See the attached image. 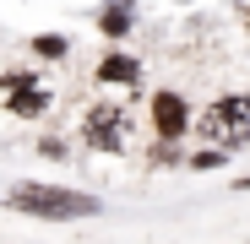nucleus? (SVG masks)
<instances>
[{
	"instance_id": "nucleus-7",
	"label": "nucleus",
	"mask_w": 250,
	"mask_h": 244,
	"mask_svg": "<svg viewBox=\"0 0 250 244\" xmlns=\"http://www.w3.org/2000/svg\"><path fill=\"white\" fill-rule=\"evenodd\" d=\"M98 76L114 81V87H131V81H142V60H131V55H104V60H98Z\"/></svg>"
},
{
	"instance_id": "nucleus-8",
	"label": "nucleus",
	"mask_w": 250,
	"mask_h": 244,
	"mask_svg": "<svg viewBox=\"0 0 250 244\" xmlns=\"http://www.w3.org/2000/svg\"><path fill=\"white\" fill-rule=\"evenodd\" d=\"M33 49H38V55H49V60H60L71 44H65V38H49V33H44V38H33Z\"/></svg>"
},
{
	"instance_id": "nucleus-6",
	"label": "nucleus",
	"mask_w": 250,
	"mask_h": 244,
	"mask_svg": "<svg viewBox=\"0 0 250 244\" xmlns=\"http://www.w3.org/2000/svg\"><path fill=\"white\" fill-rule=\"evenodd\" d=\"M131 22H136V0H109V6L98 11V33L104 38H125Z\"/></svg>"
},
{
	"instance_id": "nucleus-1",
	"label": "nucleus",
	"mask_w": 250,
	"mask_h": 244,
	"mask_svg": "<svg viewBox=\"0 0 250 244\" xmlns=\"http://www.w3.org/2000/svg\"><path fill=\"white\" fill-rule=\"evenodd\" d=\"M6 201H11L17 212L49 217V223H76V217H98V212H104V201L87 195V190H71V185H33V179L11 185Z\"/></svg>"
},
{
	"instance_id": "nucleus-10",
	"label": "nucleus",
	"mask_w": 250,
	"mask_h": 244,
	"mask_svg": "<svg viewBox=\"0 0 250 244\" xmlns=\"http://www.w3.org/2000/svg\"><path fill=\"white\" fill-rule=\"evenodd\" d=\"M239 190H250V174H245V179H239Z\"/></svg>"
},
{
	"instance_id": "nucleus-5",
	"label": "nucleus",
	"mask_w": 250,
	"mask_h": 244,
	"mask_svg": "<svg viewBox=\"0 0 250 244\" xmlns=\"http://www.w3.org/2000/svg\"><path fill=\"white\" fill-rule=\"evenodd\" d=\"M152 131H158V141H180L190 131V103L180 93H158L152 98Z\"/></svg>"
},
{
	"instance_id": "nucleus-3",
	"label": "nucleus",
	"mask_w": 250,
	"mask_h": 244,
	"mask_svg": "<svg viewBox=\"0 0 250 244\" xmlns=\"http://www.w3.org/2000/svg\"><path fill=\"white\" fill-rule=\"evenodd\" d=\"M82 136H87V147H98V152H120V147H125V109H114V103L87 109Z\"/></svg>"
},
{
	"instance_id": "nucleus-9",
	"label": "nucleus",
	"mask_w": 250,
	"mask_h": 244,
	"mask_svg": "<svg viewBox=\"0 0 250 244\" xmlns=\"http://www.w3.org/2000/svg\"><path fill=\"white\" fill-rule=\"evenodd\" d=\"M218 163H223V152H196V157H190V169L207 174V169H218Z\"/></svg>"
},
{
	"instance_id": "nucleus-4",
	"label": "nucleus",
	"mask_w": 250,
	"mask_h": 244,
	"mask_svg": "<svg viewBox=\"0 0 250 244\" xmlns=\"http://www.w3.org/2000/svg\"><path fill=\"white\" fill-rule=\"evenodd\" d=\"M0 81H6V109L17 119H33V114L49 109V93L33 87V71H11V76H0Z\"/></svg>"
},
{
	"instance_id": "nucleus-2",
	"label": "nucleus",
	"mask_w": 250,
	"mask_h": 244,
	"mask_svg": "<svg viewBox=\"0 0 250 244\" xmlns=\"http://www.w3.org/2000/svg\"><path fill=\"white\" fill-rule=\"evenodd\" d=\"M201 131L212 136V141H223V147L245 141V136H250V98H218L212 109H207Z\"/></svg>"
}]
</instances>
